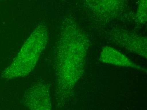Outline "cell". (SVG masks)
I'll return each instance as SVG.
<instances>
[{
	"mask_svg": "<svg viewBox=\"0 0 147 110\" xmlns=\"http://www.w3.org/2000/svg\"><path fill=\"white\" fill-rule=\"evenodd\" d=\"M90 42L87 35L71 17L61 25L56 46V102L64 105L83 76Z\"/></svg>",
	"mask_w": 147,
	"mask_h": 110,
	"instance_id": "cell-1",
	"label": "cell"
},
{
	"mask_svg": "<svg viewBox=\"0 0 147 110\" xmlns=\"http://www.w3.org/2000/svg\"><path fill=\"white\" fill-rule=\"evenodd\" d=\"M48 37L47 27L42 24L38 25L23 45L14 62L4 71L3 77L13 78L29 73L45 47Z\"/></svg>",
	"mask_w": 147,
	"mask_h": 110,
	"instance_id": "cell-2",
	"label": "cell"
},
{
	"mask_svg": "<svg viewBox=\"0 0 147 110\" xmlns=\"http://www.w3.org/2000/svg\"><path fill=\"white\" fill-rule=\"evenodd\" d=\"M83 7L97 24L107 25L120 18L128 7V0H83Z\"/></svg>",
	"mask_w": 147,
	"mask_h": 110,
	"instance_id": "cell-3",
	"label": "cell"
},
{
	"mask_svg": "<svg viewBox=\"0 0 147 110\" xmlns=\"http://www.w3.org/2000/svg\"><path fill=\"white\" fill-rule=\"evenodd\" d=\"M107 35L110 40L118 46L147 59L146 36L119 27L111 28Z\"/></svg>",
	"mask_w": 147,
	"mask_h": 110,
	"instance_id": "cell-4",
	"label": "cell"
},
{
	"mask_svg": "<svg viewBox=\"0 0 147 110\" xmlns=\"http://www.w3.org/2000/svg\"><path fill=\"white\" fill-rule=\"evenodd\" d=\"M99 61L103 63L123 67L131 68L147 73L146 69L133 62L118 50L109 46H105L102 48Z\"/></svg>",
	"mask_w": 147,
	"mask_h": 110,
	"instance_id": "cell-5",
	"label": "cell"
},
{
	"mask_svg": "<svg viewBox=\"0 0 147 110\" xmlns=\"http://www.w3.org/2000/svg\"><path fill=\"white\" fill-rule=\"evenodd\" d=\"M147 0H138L137 11L135 15V21L137 24L144 25L147 24Z\"/></svg>",
	"mask_w": 147,
	"mask_h": 110,
	"instance_id": "cell-6",
	"label": "cell"
}]
</instances>
